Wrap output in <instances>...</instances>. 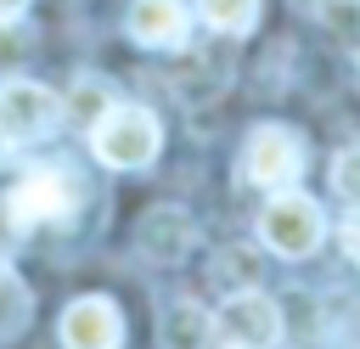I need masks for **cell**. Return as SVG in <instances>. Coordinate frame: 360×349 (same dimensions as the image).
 <instances>
[{
	"label": "cell",
	"instance_id": "obj_4",
	"mask_svg": "<svg viewBox=\"0 0 360 349\" xmlns=\"http://www.w3.org/2000/svg\"><path fill=\"white\" fill-rule=\"evenodd\" d=\"M276 338H281V310L264 293L242 287L214 310V343L219 349H276Z\"/></svg>",
	"mask_w": 360,
	"mask_h": 349
},
{
	"label": "cell",
	"instance_id": "obj_6",
	"mask_svg": "<svg viewBox=\"0 0 360 349\" xmlns=\"http://www.w3.org/2000/svg\"><path fill=\"white\" fill-rule=\"evenodd\" d=\"M298 169H304V146H298L292 129L259 124V129L248 135V146H242V180H253V186H264V191H281V186L298 180Z\"/></svg>",
	"mask_w": 360,
	"mask_h": 349
},
{
	"label": "cell",
	"instance_id": "obj_5",
	"mask_svg": "<svg viewBox=\"0 0 360 349\" xmlns=\"http://www.w3.org/2000/svg\"><path fill=\"white\" fill-rule=\"evenodd\" d=\"M56 118H62V101H56L45 84H34V79L0 84V141H6V146H28V141L51 135Z\"/></svg>",
	"mask_w": 360,
	"mask_h": 349
},
{
	"label": "cell",
	"instance_id": "obj_15",
	"mask_svg": "<svg viewBox=\"0 0 360 349\" xmlns=\"http://www.w3.org/2000/svg\"><path fill=\"white\" fill-rule=\"evenodd\" d=\"M343 253H349V259L360 265V203H354V214L343 220Z\"/></svg>",
	"mask_w": 360,
	"mask_h": 349
},
{
	"label": "cell",
	"instance_id": "obj_10",
	"mask_svg": "<svg viewBox=\"0 0 360 349\" xmlns=\"http://www.w3.org/2000/svg\"><path fill=\"white\" fill-rule=\"evenodd\" d=\"M214 338V315H202L197 304H174L163 315V343L169 349H202Z\"/></svg>",
	"mask_w": 360,
	"mask_h": 349
},
{
	"label": "cell",
	"instance_id": "obj_16",
	"mask_svg": "<svg viewBox=\"0 0 360 349\" xmlns=\"http://www.w3.org/2000/svg\"><path fill=\"white\" fill-rule=\"evenodd\" d=\"M22 6H28V0H0V17H17Z\"/></svg>",
	"mask_w": 360,
	"mask_h": 349
},
{
	"label": "cell",
	"instance_id": "obj_14",
	"mask_svg": "<svg viewBox=\"0 0 360 349\" xmlns=\"http://www.w3.org/2000/svg\"><path fill=\"white\" fill-rule=\"evenodd\" d=\"M332 191L349 197V203H360V146L338 152V163H332Z\"/></svg>",
	"mask_w": 360,
	"mask_h": 349
},
{
	"label": "cell",
	"instance_id": "obj_8",
	"mask_svg": "<svg viewBox=\"0 0 360 349\" xmlns=\"http://www.w3.org/2000/svg\"><path fill=\"white\" fill-rule=\"evenodd\" d=\"M186 28H191L186 0H135L129 6V39L135 45L174 51V45H186Z\"/></svg>",
	"mask_w": 360,
	"mask_h": 349
},
{
	"label": "cell",
	"instance_id": "obj_9",
	"mask_svg": "<svg viewBox=\"0 0 360 349\" xmlns=\"http://www.w3.org/2000/svg\"><path fill=\"white\" fill-rule=\"evenodd\" d=\"M135 242H141V253L146 259H180L186 248H191V220L180 214V208H152L141 225H135Z\"/></svg>",
	"mask_w": 360,
	"mask_h": 349
},
{
	"label": "cell",
	"instance_id": "obj_1",
	"mask_svg": "<svg viewBox=\"0 0 360 349\" xmlns=\"http://www.w3.org/2000/svg\"><path fill=\"white\" fill-rule=\"evenodd\" d=\"M90 146L107 169H146L163 146V129L146 107H107L90 124Z\"/></svg>",
	"mask_w": 360,
	"mask_h": 349
},
{
	"label": "cell",
	"instance_id": "obj_17",
	"mask_svg": "<svg viewBox=\"0 0 360 349\" xmlns=\"http://www.w3.org/2000/svg\"><path fill=\"white\" fill-rule=\"evenodd\" d=\"M0 146H6V141H0Z\"/></svg>",
	"mask_w": 360,
	"mask_h": 349
},
{
	"label": "cell",
	"instance_id": "obj_7",
	"mask_svg": "<svg viewBox=\"0 0 360 349\" xmlns=\"http://www.w3.org/2000/svg\"><path fill=\"white\" fill-rule=\"evenodd\" d=\"M62 343L68 349H118L124 343V315L107 298H73L62 310Z\"/></svg>",
	"mask_w": 360,
	"mask_h": 349
},
{
	"label": "cell",
	"instance_id": "obj_2",
	"mask_svg": "<svg viewBox=\"0 0 360 349\" xmlns=\"http://www.w3.org/2000/svg\"><path fill=\"white\" fill-rule=\"evenodd\" d=\"M259 236H264L270 253H281V259H304V253L321 248L326 220H321V208H315L309 197H298V191H276V197L264 203V214H259Z\"/></svg>",
	"mask_w": 360,
	"mask_h": 349
},
{
	"label": "cell",
	"instance_id": "obj_11",
	"mask_svg": "<svg viewBox=\"0 0 360 349\" xmlns=\"http://www.w3.org/2000/svg\"><path fill=\"white\" fill-rule=\"evenodd\" d=\"M202 23L219 28V34H248L259 23V0H197Z\"/></svg>",
	"mask_w": 360,
	"mask_h": 349
},
{
	"label": "cell",
	"instance_id": "obj_12",
	"mask_svg": "<svg viewBox=\"0 0 360 349\" xmlns=\"http://www.w3.org/2000/svg\"><path fill=\"white\" fill-rule=\"evenodd\" d=\"M28 287L11 276V270H0V338H11V332H22V321H28Z\"/></svg>",
	"mask_w": 360,
	"mask_h": 349
},
{
	"label": "cell",
	"instance_id": "obj_3",
	"mask_svg": "<svg viewBox=\"0 0 360 349\" xmlns=\"http://www.w3.org/2000/svg\"><path fill=\"white\" fill-rule=\"evenodd\" d=\"M79 197H84L79 174H68V169H28L11 186L6 208H11V225L28 231V225H45V220H68L79 208Z\"/></svg>",
	"mask_w": 360,
	"mask_h": 349
},
{
	"label": "cell",
	"instance_id": "obj_13",
	"mask_svg": "<svg viewBox=\"0 0 360 349\" xmlns=\"http://www.w3.org/2000/svg\"><path fill=\"white\" fill-rule=\"evenodd\" d=\"M107 107H112V101H107V90H101V84H96V79H79V84H73V96H68V107H62V113H68V118H73V124H84V129H90V124H96V118H101V113H107Z\"/></svg>",
	"mask_w": 360,
	"mask_h": 349
}]
</instances>
